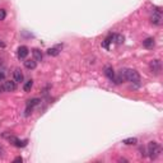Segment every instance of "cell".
<instances>
[{
  "label": "cell",
  "mask_w": 163,
  "mask_h": 163,
  "mask_svg": "<svg viewBox=\"0 0 163 163\" xmlns=\"http://www.w3.org/2000/svg\"><path fill=\"white\" fill-rule=\"evenodd\" d=\"M161 153V147L157 141H149L148 144V155L150 159H155Z\"/></svg>",
  "instance_id": "6da1fadb"
},
{
  "label": "cell",
  "mask_w": 163,
  "mask_h": 163,
  "mask_svg": "<svg viewBox=\"0 0 163 163\" xmlns=\"http://www.w3.org/2000/svg\"><path fill=\"white\" fill-rule=\"evenodd\" d=\"M4 138H7L9 141H12V143H13L15 147H18V148L27 145V140H19L18 138L13 136V135H7V134H4Z\"/></svg>",
  "instance_id": "7a4b0ae2"
},
{
  "label": "cell",
  "mask_w": 163,
  "mask_h": 163,
  "mask_svg": "<svg viewBox=\"0 0 163 163\" xmlns=\"http://www.w3.org/2000/svg\"><path fill=\"white\" fill-rule=\"evenodd\" d=\"M41 102V101L38 100V98H32V100H29V101H27V108H26V113L24 115L26 116H29V113H32V110H33V107L35 106H37V104Z\"/></svg>",
  "instance_id": "3957f363"
},
{
  "label": "cell",
  "mask_w": 163,
  "mask_h": 163,
  "mask_svg": "<svg viewBox=\"0 0 163 163\" xmlns=\"http://www.w3.org/2000/svg\"><path fill=\"white\" fill-rule=\"evenodd\" d=\"M150 20H152V23L155 24V26L161 24V22H162V12L159 10V9H155V10L153 12L152 17H150Z\"/></svg>",
  "instance_id": "277c9868"
},
{
  "label": "cell",
  "mask_w": 163,
  "mask_h": 163,
  "mask_svg": "<svg viewBox=\"0 0 163 163\" xmlns=\"http://www.w3.org/2000/svg\"><path fill=\"white\" fill-rule=\"evenodd\" d=\"M161 61H159L158 59H155V60H153L152 63L149 64V68H150V70H152V73H154L155 75H158L159 73H161Z\"/></svg>",
  "instance_id": "5b68a950"
},
{
  "label": "cell",
  "mask_w": 163,
  "mask_h": 163,
  "mask_svg": "<svg viewBox=\"0 0 163 163\" xmlns=\"http://www.w3.org/2000/svg\"><path fill=\"white\" fill-rule=\"evenodd\" d=\"M3 85H4L5 92H14L15 89H17V84H15L14 80H8V82H5Z\"/></svg>",
  "instance_id": "8992f818"
},
{
  "label": "cell",
  "mask_w": 163,
  "mask_h": 163,
  "mask_svg": "<svg viewBox=\"0 0 163 163\" xmlns=\"http://www.w3.org/2000/svg\"><path fill=\"white\" fill-rule=\"evenodd\" d=\"M27 55H28V47L27 46H20L18 48V57L19 59H26Z\"/></svg>",
  "instance_id": "52a82bcc"
},
{
  "label": "cell",
  "mask_w": 163,
  "mask_h": 163,
  "mask_svg": "<svg viewBox=\"0 0 163 163\" xmlns=\"http://www.w3.org/2000/svg\"><path fill=\"white\" fill-rule=\"evenodd\" d=\"M13 75H14V82L15 83L23 82V73H22V70H20V69H15L14 73H13Z\"/></svg>",
  "instance_id": "ba28073f"
},
{
  "label": "cell",
  "mask_w": 163,
  "mask_h": 163,
  "mask_svg": "<svg viewBox=\"0 0 163 163\" xmlns=\"http://www.w3.org/2000/svg\"><path fill=\"white\" fill-rule=\"evenodd\" d=\"M103 72H104V75H106L108 79H111V80H112L113 76H115V70L112 69V66H106L103 69Z\"/></svg>",
  "instance_id": "9c48e42d"
},
{
  "label": "cell",
  "mask_w": 163,
  "mask_h": 163,
  "mask_svg": "<svg viewBox=\"0 0 163 163\" xmlns=\"http://www.w3.org/2000/svg\"><path fill=\"white\" fill-rule=\"evenodd\" d=\"M154 45H155L154 38H152V37L145 38V40L143 41V46H144L145 48H153V47H154Z\"/></svg>",
  "instance_id": "30bf717a"
},
{
  "label": "cell",
  "mask_w": 163,
  "mask_h": 163,
  "mask_svg": "<svg viewBox=\"0 0 163 163\" xmlns=\"http://www.w3.org/2000/svg\"><path fill=\"white\" fill-rule=\"evenodd\" d=\"M24 66L29 70H33V69H36V66H37V63H36V60H26L24 61Z\"/></svg>",
  "instance_id": "8fae6325"
},
{
  "label": "cell",
  "mask_w": 163,
  "mask_h": 163,
  "mask_svg": "<svg viewBox=\"0 0 163 163\" xmlns=\"http://www.w3.org/2000/svg\"><path fill=\"white\" fill-rule=\"evenodd\" d=\"M32 54H33V57H35L36 61H41L42 57H44V55H42L41 50H38V48H33V50H32Z\"/></svg>",
  "instance_id": "7c38bea8"
},
{
  "label": "cell",
  "mask_w": 163,
  "mask_h": 163,
  "mask_svg": "<svg viewBox=\"0 0 163 163\" xmlns=\"http://www.w3.org/2000/svg\"><path fill=\"white\" fill-rule=\"evenodd\" d=\"M60 50H61V46H56V47L48 48L47 54L50 55V56H57V55H59V52H60Z\"/></svg>",
  "instance_id": "4fadbf2b"
},
{
  "label": "cell",
  "mask_w": 163,
  "mask_h": 163,
  "mask_svg": "<svg viewBox=\"0 0 163 163\" xmlns=\"http://www.w3.org/2000/svg\"><path fill=\"white\" fill-rule=\"evenodd\" d=\"M113 40H115V42L117 45H122L124 44V41H125V38H124V36L122 35H115L113 36Z\"/></svg>",
  "instance_id": "5bb4252c"
},
{
  "label": "cell",
  "mask_w": 163,
  "mask_h": 163,
  "mask_svg": "<svg viewBox=\"0 0 163 163\" xmlns=\"http://www.w3.org/2000/svg\"><path fill=\"white\" fill-rule=\"evenodd\" d=\"M32 87H33V80L31 79V80H28L24 84V87H23V89H24V92H29L31 89H32Z\"/></svg>",
  "instance_id": "9a60e30c"
},
{
  "label": "cell",
  "mask_w": 163,
  "mask_h": 163,
  "mask_svg": "<svg viewBox=\"0 0 163 163\" xmlns=\"http://www.w3.org/2000/svg\"><path fill=\"white\" fill-rule=\"evenodd\" d=\"M122 143L128 144V145H131V144H136L138 143V139H136V138H129V139H125Z\"/></svg>",
  "instance_id": "2e32d148"
},
{
  "label": "cell",
  "mask_w": 163,
  "mask_h": 163,
  "mask_svg": "<svg viewBox=\"0 0 163 163\" xmlns=\"http://www.w3.org/2000/svg\"><path fill=\"white\" fill-rule=\"evenodd\" d=\"M112 40H113V36H108V37L103 41L102 46H103V47H106V48H108V45H110V42H112Z\"/></svg>",
  "instance_id": "e0dca14e"
},
{
  "label": "cell",
  "mask_w": 163,
  "mask_h": 163,
  "mask_svg": "<svg viewBox=\"0 0 163 163\" xmlns=\"http://www.w3.org/2000/svg\"><path fill=\"white\" fill-rule=\"evenodd\" d=\"M5 17H7V12L4 9H0V20H4Z\"/></svg>",
  "instance_id": "ac0fdd59"
},
{
  "label": "cell",
  "mask_w": 163,
  "mask_h": 163,
  "mask_svg": "<svg viewBox=\"0 0 163 163\" xmlns=\"http://www.w3.org/2000/svg\"><path fill=\"white\" fill-rule=\"evenodd\" d=\"M22 161H23L22 157H17V158L14 159V162H15V163H17V162H22Z\"/></svg>",
  "instance_id": "d6986e66"
},
{
  "label": "cell",
  "mask_w": 163,
  "mask_h": 163,
  "mask_svg": "<svg viewBox=\"0 0 163 163\" xmlns=\"http://www.w3.org/2000/svg\"><path fill=\"white\" fill-rule=\"evenodd\" d=\"M5 78V75H4V73H0V80H3V79Z\"/></svg>",
  "instance_id": "ffe728a7"
},
{
  "label": "cell",
  "mask_w": 163,
  "mask_h": 163,
  "mask_svg": "<svg viewBox=\"0 0 163 163\" xmlns=\"http://www.w3.org/2000/svg\"><path fill=\"white\" fill-rule=\"evenodd\" d=\"M3 91H5V89H4V85H0V93H1Z\"/></svg>",
  "instance_id": "44dd1931"
},
{
  "label": "cell",
  "mask_w": 163,
  "mask_h": 163,
  "mask_svg": "<svg viewBox=\"0 0 163 163\" xmlns=\"http://www.w3.org/2000/svg\"><path fill=\"white\" fill-rule=\"evenodd\" d=\"M0 47H5V44H4V42H0Z\"/></svg>",
  "instance_id": "7402d4cb"
},
{
  "label": "cell",
  "mask_w": 163,
  "mask_h": 163,
  "mask_svg": "<svg viewBox=\"0 0 163 163\" xmlns=\"http://www.w3.org/2000/svg\"><path fill=\"white\" fill-rule=\"evenodd\" d=\"M3 152H4V149H3V147H0V154H1Z\"/></svg>",
  "instance_id": "603a6c76"
},
{
  "label": "cell",
  "mask_w": 163,
  "mask_h": 163,
  "mask_svg": "<svg viewBox=\"0 0 163 163\" xmlns=\"http://www.w3.org/2000/svg\"><path fill=\"white\" fill-rule=\"evenodd\" d=\"M1 65H3V60L0 59V66H1Z\"/></svg>",
  "instance_id": "cb8c5ba5"
}]
</instances>
